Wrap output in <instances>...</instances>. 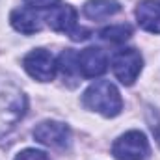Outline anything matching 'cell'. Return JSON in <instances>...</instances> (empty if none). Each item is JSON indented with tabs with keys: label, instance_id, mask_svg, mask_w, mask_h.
Wrapping results in <instances>:
<instances>
[{
	"label": "cell",
	"instance_id": "3",
	"mask_svg": "<svg viewBox=\"0 0 160 160\" xmlns=\"http://www.w3.org/2000/svg\"><path fill=\"white\" fill-rule=\"evenodd\" d=\"M112 155L116 160H147L151 155V147L143 132L130 130L116 140Z\"/></svg>",
	"mask_w": 160,
	"mask_h": 160
},
{
	"label": "cell",
	"instance_id": "7",
	"mask_svg": "<svg viewBox=\"0 0 160 160\" xmlns=\"http://www.w3.org/2000/svg\"><path fill=\"white\" fill-rule=\"evenodd\" d=\"M77 63H78V75H82L84 78L101 77L108 69V58H106L104 50H101L97 47L84 48L77 58Z\"/></svg>",
	"mask_w": 160,
	"mask_h": 160
},
{
	"label": "cell",
	"instance_id": "9",
	"mask_svg": "<svg viewBox=\"0 0 160 160\" xmlns=\"http://www.w3.org/2000/svg\"><path fill=\"white\" fill-rule=\"evenodd\" d=\"M136 19L143 30L151 34H160V2L142 0L136 6Z\"/></svg>",
	"mask_w": 160,
	"mask_h": 160
},
{
	"label": "cell",
	"instance_id": "10",
	"mask_svg": "<svg viewBox=\"0 0 160 160\" xmlns=\"http://www.w3.org/2000/svg\"><path fill=\"white\" fill-rule=\"evenodd\" d=\"M9 21H11V26H13L17 32L24 34V36H32V34H36V32L41 30L39 17H38V13H34V9H30V8L15 9V11L11 13Z\"/></svg>",
	"mask_w": 160,
	"mask_h": 160
},
{
	"label": "cell",
	"instance_id": "1",
	"mask_svg": "<svg viewBox=\"0 0 160 160\" xmlns=\"http://www.w3.org/2000/svg\"><path fill=\"white\" fill-rule=\"evenodd\" d=\"M28 108L26 95L17 84L0 78V138H4L15 125L24 118Z\"/></svg>",
	"mask_w": 160,
	"mask_h": 160
},
{
	"label": "cell",
	"instance_id": "4",
	"mask_svg": "<svg viewBox=\"0 0 160 160\" xmlns=\"http://www.w3.org/2000/svg\"><path fill=\"white\" fill-rule=\"evenodd\" d=\"M142 65H143V58H142V54L136 48L119 50L114 56V60H112L114 75L125 86H132L134 84V80L138 78V75L142 71Z\"/></svg>",
	"mask_w": 160,
	"mask_h": 160
},
{
	"label": "cell",
	"instance_id": "11",
	"mask_svg": "<svg viewBox=\"0 0 160 160\" xmlns=\"http://www.w3.org/2000/svg\"><path fill=\"white\" fill-rule=\"evenodd\" d=\"M121 9L118 0H88L84 6V15L91 21H102L116 15Z\"/></svg>",
	"mask_w": 160,
	"mask_h": 160
},
{
	"label": "cell",
	"instance_id": "13",
	"mask_svg": "<svg viewBox=\"0 0 160 160\" xmlns=\"http://www.w3.org/2000/svg\"><path fill=\"white\" fill-rule=\"evenodd\" d=\"M15 160H50V157L39 149H24L15 157Z\"/></svg>",
	"mask_w": 160,
	"mask_h": 160
},
{
	"label": "cell",
	"instance_id": "8",
	"mask_svg": "<svg viewBox=\"0 0 160 160\" xmlns=\"http://www.w3.org/2000/svg\"><path fill=\"white\" fill-rule=\"evenodd\" d=\"M47 22L54 32L71 36L77 30V9L73 6H56L47 15Z\"/></svg>",
	"mask_w": 160,
	"mask_h": 160
},
{
	"label": "cell",
	"instance_id": "6",
	"mask_svg": "<svg viewBox=\"0 0 160 160\" xmlns=\"http://www.w3.org/2000/svg\"><path fill=\"white\" fill-rule=\"evenodd\" d=\"M22 65L32 78L39 80V82L54 80L56 71H58V65H56L52 54L47 52L45 48H36V50L28 52L22 60Z\"/></svg>",
	"mask_w": 160,
	"mask_h": 160
},
{
	"label": "cell",
	"instance_id": "2",
	"mask_svg": "<svg viewBox=\"0 0 160 160\" xmlns=\"http://www.w3.org/2000/svg\"><path fill=\"white\" fill-rule=\"evenodd\" d=\"M82 102L86 108L102 114L104 118H116L123 110V99H121L118 88L108 80H99L91 84L82 97Z\"/></svg>",
	"mask_w": 160,
	"mask_h": 160
},
{
	"label": "cell",
	"instance_id": "12",
	"mask_svg": "<svg viewBox=\"0 0 160 160\" xmlns=\"http://www.w3.org/2000/svg\"><path fill=\"white\" fill-rule=\"evenodd\" d=\"M132 36V28L128 24H114L99 32V38L110 43H123Z\"/></svg>",
	"mask_w": 160,
	"mask_h": 160
},
{
	"label": "cell",
	"instance_id": "14",
	"mask_svg": "<svg viewBox=\"0 0 160 160\" xmlns=\"http://www.w3.org/2000/svg\"><path fill=\"white\" fill-rule=\"evenodd\" d=\"M60 0H24L30 9H52L58 6Z\"/></svg>",
	"mask_w": 160,
	"mask_h": 160
},
{
	"label": "cell",
	"instance_id": "5",
	"mask_svg": "<svg viewBox=\"0 0 160 160\" xmlns=\"http://www.w3.org/2000/svg\"><path fill=\"white\" fill-rule=\"evenodd\" d=\"M34 138L52 149L65 151L71 145V130L65 123L60 121H43L34 128Z\"/></svg>",
	"mask_w": 160,
	"mask_h": 160
}]
</instances>
